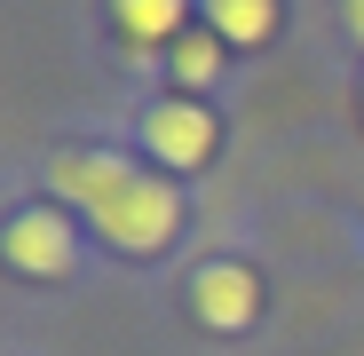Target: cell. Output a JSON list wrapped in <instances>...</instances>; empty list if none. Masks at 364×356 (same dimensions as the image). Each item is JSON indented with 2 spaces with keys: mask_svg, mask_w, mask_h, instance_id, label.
Instances as JSON below:
<instances>
[{
  "mask_svg": "<svg viewBox=\"0 0 364 356\" xmlns=\"http://www.w3.org/2000/svg\"><path fill=\"white\" fill-rule=\"evenodd\" d=\"M48 183L64 190L119 254H159L166 237H174V222H182L174 183H159V174H143L127 158H103V151H64V158L48 166Z\"/></svg>",
  "mask_w": 364,
  "mask_h": 356,
  "instance_id": "obj_1",
  "label": "cell"
},
{
  "mask_svg": "<svg viewBox=\"0 0 364 356\" xmlns=\"http://www.w3.org/2000/svg\"><path fill=\"white\" fill-rule=\"evenodd\" d=\"M143 151H159L166 166H206L214 158V111H198V103L143 111Z\"/></svg>",
  "mask_w": 364,
  "mask_h": 356,
  "instance_id": "obj_2",
  "label": "cell"
},
{
  "mask_svg": "<svg viewBox=\"0 0 364 356\" xmlns=\"http://www.w3.org/2000/svg\"><path fill=\"white\" fill-rule=\"evenodd\" d=\"M9 261L24 277H64L72 269V222L64 214H48V206H24L9 222Z\"/></svg>",
  "mask_w": 364,
  "mask_h": 356,
  "instance_id": "obj_3",
  "label": "cell"
},
{
  "mask_svg": "<svg viewBox=\"0 0 364 356\" xmlns=\"http://www.w3.org/2000/svg\"><path fill=\"white\" fill-rule=\"evenodd\" d=\"M191 301H198V317H206L214 333H237V325H254L262 285H254V269H237V261H206V269L191 277Z\"/></svg>",
  "mask_w": 364,
  "mask_h": 356,
  "instance_id": "obj_4",
  "label": "cell"
},
{
  "mask_svg": "<svg viewBox=\"0 0 364 356\" xmlns=\"http://www.w3.org/2000/svg\"><path fill=\"white\" fill-rule=\"evenodd\" d=\"M111 16L135 48H174L182 40V0H111Z\"/></svg>",
  "mask_w": 364,
  "mask_h": 356,
  "instance_id": "obj_5",
  "label": "cell"
},
{
  "mask_svg": "<svg viewBox=\"0 0 364 356\" xmlns=\"http://www.w3.org/2000/svg\"><path fill=\"white\" fill-rule=\"evenodd\" d=\"M206 32H222L237 48H262L277 32V0H206Z\"/></svg>",
  "mask_w": 364,
  "mask_h": 356,
  "instance_id": "obj_6",
  "label": "cell"
},
{
  "mask_svg": "<svg viewBox=\"0 0 364 356\" xmlns=\"http://www.w3.org/2000/svg\"><path fill=\"white\" fill-rule=\"evenodd\" d=\"M166 64H174L182 87H206V80L222 72V32H206V24H198V32H182V40L166 48Z\"/></svg>",
  "mask_w": 364,
  "mask_h": 356,
  "instance_id": "obj_7",
  "label": "cell"
},
{
  "mask_svg": "<svg viewBox=\"0 0 364 356\" xmlns=\"http://www.w3.org/2000/svg\"><path fill=\"white\" fill-rule=\"evenodd\" d=\"M341 16H348V32L364 40V0H341Z\"/></svg>",
  "mask_w": 364,
  "mask_h": 356,
  "instance_id": "obj_8",
  "label": "cell"
}]
</instances>
